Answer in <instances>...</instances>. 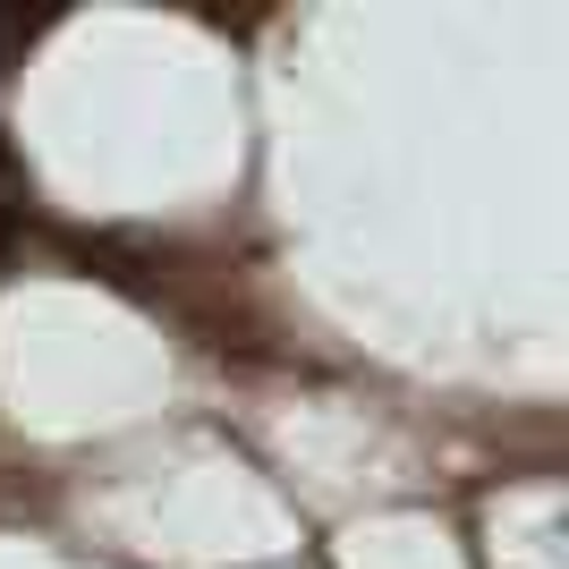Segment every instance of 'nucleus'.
<instances>
[{"mask_svg": "<svg viewBox=\"0 0 569 569\" xmlns=\"http://www.w3.org/2000/svg\"><path fill=\"white\" fill-rule=\"evenodd\" d=\"M18 238H26V196H0V263L18 256Z\"/></svg>", "mask_w": 569, "mask_h": 569, "instance_id": "nucleus-1", "label": "nucleus"}]
</instances>
